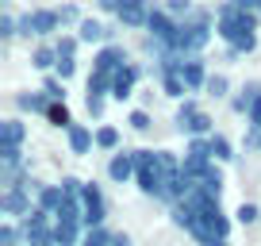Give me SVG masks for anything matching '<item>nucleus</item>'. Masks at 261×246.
<instances>
[{
  "label": "nucleus",
  "mask_w": 261,
  "mask_h": 246,
  "mask_svg": "<svg viewBox=\"0 0 261 246\" xmlns=\"http://www.w3.org/2000/svg\"><path fill=\"white\" fill-rule=\"evenodd\" d=\"M58 46V58H77V50H81V39H77V31H62L54 39Z\"/></svg>",
  "instance_id": "c756f323"
},
{
  "label": "nucleus",
  "mask_w": 261,
  "mask_h": 246,
  "mask_svg": "<svg viewBox=\"0 0 261 246\" xmlns=\"http://www.w3.org/2000/svg\"><path fill=\"white\" fill-rule=\"evenodd\" d=\"M35 204H39V208H46V212H58V208L65 204L62 185H42V189L35 192Z\"/></svg>",
  "instance_id": "5701e85b"
},
{
  "label": "nucleus",
  "mask_w": 261,
  "mask_h": 246,
  "mask_svg": "<svg viewBox=\"0 0 261 246\" xmlns=\"http://www.w3.org/2000/svg\"><path fill=\"white\" fill-rule=\"evenodd\" d=\"M92 4H96V12H100V16H112V19H115V12H119V4H123V0H92Z\"/></svg>",
  "instance_id": "58836bf2"
},
{
  "label": "nucleus",
  "mask_w": 261,
  "mask_h": 246,
  "mask_svg": "<svg viewBox=\"0 0 261 246\" xmlns=\"http://www.w3.org/2000/svg\"><path fill=\"white\" fill-rule=\"evenodd\" d=\"M81 208H85V231H96V227L108 223V200H104V189H100L96 181H85Z\"/></svg>",
  "instance_id": "20e7f679"
},
{
  "label": "nucleus",
  "mask_w": 261,
  "mask_h": 246,
  "mask_svg": "<svg viewBox=\"0 0 261 246\" xmlns=\"http://www.w3.org/2000/svg\"><path fill=\"white\" fill-rule=\"evenodd\" d=\"M180 77H185V85H188V92H204V85H207V77H212V69H207V58L204 54H188L185 62H180Z\"/></svg>",
  "instance_id": "9b49d317"
},
{
  "label": "nucleus",
  "mask_w": 261,
  "mask_h": 246,
  "mask_svg": "<svg viewBox=\"0 0 261 246\" xmlns=\"http://www.w3.org/2000/svg\"><path fill=\"white\" fill-rule=\"evenodd\" d=\"M204 92L212 100H230V77L227 73H212V77H207V85H204Z\"/></svg>",
  "instance_id": "cd10ccee"
},
{
  "label": "nucleus",
  "mask_w": 261,
  "mask_h": 246,
  "mask_svg": "<svg viewBox=\"0 0 261 246\" xmlns=\"http://www.w3.org/2000/svg\"><path fill=\"white\" fill-rule=\"evenodd\" d=\"M135 177H139V150L108 154V181L112 185H135Z\"/></svg>",
  "instance_id": "0eeeda50"
},
{
  "label": "nucleus",
  "mask_w": 261,
  "mask_h": 246,
  "mask_svg": "<svg viewBox=\"0 0 261 246\" xmlns=\"http://www.w3.org/2000/svg\"><path fill=\"white\" fill-rule=\"evenodd\" d=\"M142 62H127L123 69H115V77H112V100H130L135 96V89H139V81H142Z\"/></svg>",
  "instance_id": "1a4fd4ad"
},
{
  "label": "nucleus",
  "mask_w": 261,
  "mask_h": 246,
  "mask_svg": "<svg viewBox=\"0 0 261 246\" xmlns=\"http://www.w3.org/2000/svg\"><path fill=\"white\" fill-rule=\"evenodd\" d=\"M96 150L100 154H115L123 150V131L115 123H96Z\"/></svg>",
  "instance_id": "a211bd4d"
},
{
  "label": "nucleus",
  "mask_w": 261,
  "mask_h": 246,
  "mask_svg": "<svg viewBox=\"0 0 261 246\" xmlns=\"http://www.w3.org/2000/svg\"><path fill=\"white\" fill-rule=\"evenodd\" d=\"M127 123H130V131H139V135H146L150 127H154V115L146 112V108H130V115H127Z\"/></svg>",
  "instance_id": "7c9ffc66"
},
{
  "label": "nucleus",
  "mask_w": 261,
  "mask_h": 246,
  "mask_svg": "<svg viewBox=\"0 0 261 246\" xmlns=\"http://www.w3.org/2000/svg\"><path fill=\"white\" fill-rule=\"evenodd\" d=\"M257 92H261V81H246V85H238V92L230 96V112H234V115H246Z\"/></svg>",
  "instance_id": "6ab92c4d"
},
{
  "label": "nucleus",
  "mask_w": 261,
  "mask_h": 246,
  "mask_svg": "<svg viewBox=\"0 0 261 246\" xmlns=\"http://www.w3.org/2000/svg\"><path fill=\"white\" fill-rule=\"evenodd\" d=\"M27 142V123L19 115H8L0 123V146H23Z\"/></svg>",
  "instance_id": "f3484780"
},
{
  "label": "nucleus",
  "mask_w": 261,
  "mask_h": 246,
  "mask_svg": "<svg viewBox=\"0 0 261 246\" xmlns=\"http://www.w3.org/2000/svg\"><path fill=\"white\" fill-rule=\"evenodd\" d=\"M62 81H69V77L77 73V58H58V69H54Z\"/></svg>",
  "instance_id": "4c0bfd02"
},
{
  "label": "nucleus",
  "mask_w": 261,
  "mask_h": 246,
  "mask_svg": "<svg viewBox=\"0 0 261 246\" xmlns=\"http://www.w3.org/2000/svg\"><path fill=\"white\" fill-rule=\"evenodd\" d=\"M46 123H50V127H62V131H69L77 119H73V112H69V104H65V100H58V104H50Z\"/></svg>",
  "instance_id": "b1692460"
},
{
  "label": "nucleus",
  "mask_w": 261,
  "mask_h": 246,
  "mask_svg": "<svg viewBox=\"0 0 261 246\" xmlns=\"http://www.w3.org/2000/svg\"><path fill=\"white\" fill-rule=\"evenodd\" d=\"M12 39H19V16L4 12L0 16V42H12Z\"/></svg>",
  "instance_id": "72a5a7b5"
},
{
  "label": "nucleus",
  "mask_w": 261,
  "mask_h": 246,
  "mask_svg": "<svg viewBox=\"0 0 261 246\" xmlns=\"http://www.w3.org/2000/svg\"><path fill=\"white\" fill-rule=\"evenodd\" d=\"M39 89L46 92V96L54 100V104H58V100H65V81H62L58 73H46V77H42V85H39Z\"/></svg>",
  "instance_id": "473e14b6"
},
{
  "label": "nucleus",
  "mask_w": 261,
  "mask_h": 246,
  "mask_svg": "<svg viewBox=\"0 0 261 246\" xmlns=\"http://www.w3.org/2000/svg\"><path fill=\"white\" fill-rule=\"evenodd\" d=\"M257 16H261V0H257Z\"/></svg>",
  "instance_id": "a19ab883"
},
{
  "label": "nucleus",
  "mask_w": 261,
  "mask_h": 246,
  "mask_svg": "<svg viewBox=\"0 0 261 246\" xmlns=\"http://www.w3.org/2000/svg\"><path fill=\"white\" fill-rule=\"evenodd\" d=\"M158 89H162L169 100H185V96H192L180 73H158Z\"/></svg>",
  "instance_id": "412c9836"
},
{
  "label": "nucleus",
  "mask_w": 261,
  "mask_h": 246,
  "mask_svg": "<svg viewBox=\"0 0 261 246\" xmlns=\"http://www.w3.org/2000/svg\"><path fill=\"white\" fill-rule=\"evenodd\" d=\"M0 8H4V12H8V8H12V0H0Z\"/></svg>",
  "instance_id": "ea45409f"
},
{
  "label": "nucleus",
  "mask_w": 261,
  "mask_h": 246,
  "mask_svg": "<svg viewBox=\"0 0 261 246\" xmlns=\"http://www.w3.org/2000/svg\"><path fill=\"white\" fill-rule=\"evenodd\" d=\"M204 112V104L196 96H185V100H177V112H173V127H177L180 135L188 139V131H192V123H196V115Z\"/></svg>",
  "instance_id": "4468645a"
},
{
  "label": "nucleus",
  "mask_w": 261,
  "mask_h": 246,
  "mask_svg": "<svg viewBox=\"0 0 261 246\" xmlns=\"http://www.w3.org/2000/svg\"><path fill=\"white\" fill-rule=\"evenodd\" d=\"M207 154L227 165V162H234V142H230L223 131H215V135H207Z\"/></svg>",
  "instance_id": "aec40b11"
},
{
  "label": "nucleus",
  "mask_w": 261,
  "mask_h": 246,
  "mask_svg": "<svg viewBox=\"0 0 261 246\" xmlns=\"http://www.w3.org/2000/svg\"><path fill=\"white\" fill-rule=\"evenodd\" d=\"M31 66L39 69V73H54V69H58V46H54V39L35 42V46H31Z\"/></svg>",
  "instance_id": "dca6fc26"
},
{
  "label": "nucleus",
  "mask_w": 261,
  "mask_h": 246,
  "mask_svg": "<svg viewBox=\"0 0 261 246\" xmlns=\"http://www.w3.org/2000/svg\"><path fill=\"white\" fill-rule=\"evenodd\" d=\"M234 223L238 227H257L261 223V208L253 204V200H242V204L234 208Z\"/></svg>",
  "instance_id": "bb28decb"
},
{
  "label": "nucleus",
  "mask_w": 261,
  "mask_h": 246,
  "mask_svg": "<svg viewBox=\"0 0 261 246\" xmlns=\"http://www.w3.org/2000/svg\"><path fill=\"white\" fill-rule=\"evenodd\" d=\"M19 227H23V223H19ZM23 235H27V246H58L54 223H46V227H23Z\"/></svg>",
  "instance_id": "393cba45"
},
{
  "label": "nucleus",
  "mask_w": 261,
  "mask_h": 246,
  "mask_svg": "<svg viewBox=\"0 0 261 246\" xmlns=\"http://www.w3.org/2000/svg\"><path fill=\"white\" fill-rule=\"evenodd\" d=\"M62 35V19H58V8H31V12H23L19 16V39H39V42H46V39H58Z\"/></svg>",
  "instance_id": "7ed1b4c3"
},
{
  "label": "nucleus",
  "mask_w": 261,
  "mask_h": 246,
  "mask_svg": "<svg viewBox=\"0 0 261 246\" xmlns=\"http://www.w3.org/2000/svg\"><path fill=\"white\" fill-rule=\"evenodd\" d=\"M257 27H261V16L253 8L230 4V0L215 4V35L227 42V50H238L242 58L253 54L257 50Z\"/></svg>",
  "instance_id": "f257e3e1"
},
{
  "label": "nucleus",
  "mask_w": 261,
  "mask_h": 246,
  "mask_svg": "<svg viewBox=\"0 0 261 246\" xmlns=\"http://www.w3.org/2000/svg\"><path fill=\"white\" fill-rule=\"evenodd\" d=\"M257 150H261V146H257Z\"/></svg>",
  "instance_id": "79ce46f5"
},
{
  "label": "nucleus",
  "mask_w": 261,
  "mask_h": 246,
  "mask_svg": "<svg viewBox=\"0 0 261 246\" xmlns=\"http://www.w3.org/2000/svg\"><path fill=\"white\" fill-rule=\"evenodd\" d=\"M104 108H108V96H85V112L96 123H104Z\"/></svg>",
  "instance_id": "f704fd0d"
},
{
  "label": "nucleus",
  "mask_w": 261,
  "mask_h": 246,
  "mask_svg": "<svg viewBox=\"0 0 261 246\" xmlns=\"http://www.w3.org/2000/svg\"><path fill=\"white\" fill-rule=\"evenodd\" d=\"M0 246H27V235L16 219H4L0 223Z\"/></svg>",
  "instance_id": "a878e982"
},
{
  "label": "nucleus",
  "mask_w": 261,
  "mask_h": 246,
  "mask_svg": "<svg viewBox=\"0 0 261 246\" xmlns=\"http://www.w3.org/2000/svg\"><path fill=\"white\" fill-rule=\"evenodd\" d=\"M50 104H54V100H50L42 89H23V92H16V112H19V115H39V119H46Z\"/></svg>",
  "instance_id": "f8f14e48"
},
{
  "label": "nucleus",
  "mask_w": 261,
  "mask_h": 246,
  "mask_svg": "<svg viewBox=\"0 0 261 246\" xmlns=\"http://www.w3.org/2000/svg\"><path fill=\"white\" fill-rule=\"evenodd\" d=\"M130 62L127 46L123 42H104V46H96V54H92V69L96 73H115V69H123Z\"/></svg>",
  "instance_id": "9d476101"
},
{
  "label": "nucleus",
  "mask_w": 261,
  "mask_h": 246,
  "mask_svg": "<svg viewBox=\"0 0 261 246\" xmlns=\"http://www.w3.org/2000/svg\"><path fill=\"white\" fill-rule=\"evenodd\" d=\"M58 246H81L85 242V219H54Z\"/></svg>",
  "instance_id": "2eb2a0df"
},
{
  "label": "nucleus",
  "mask_w": 261,
  "mask_h": 246,
  "mask_svg": "<svg viewBox=\"0 0 261 246\" xmlns=\"http://www.w3.org/2000/svg\"><path fill=\"white\" fill-rule=\"evenodd\" d=\"M177 31H180V19L169 16L162 4H154V12H150V23H146V39H154L162 50H169V42L177 39Z\"/></svg>",
  "instance_id": "423d86ee"
},
{
  "label": "nucleus",
  "mask_w": 261,
  "mask_h": 246,
  "mask_svg": "<svg viewBox=\"0 0 261 246\" xmlns=\"http://www.w3.org/2000/svg\"><path fill=\"white\" fill-rule=\"evenodd\" d=\"M58 185H62V192H65V196H81V189H85V181H81V177H73V173H65V177L58 181Z\"/></svg>",
  "instance_id": "c9c22d12"
},
{
  "label": "nucleus",
  "mask_w": 261,
  "mask_h": 246,
  "mask_svg": "<svg viewBox=\"0 0 261 246\" xmlns=\"http://www.w3.org/2000/svg\"><path fill=\"white\" fill-rule=\"evenodd\" d=\"M162 8L169 12V16H177V19H188L200 4H196V0H162Z\"/></svg>",
  "instance_id": "2f4dec72"
},
{
  "label": "nucleus",
  "mask_w": 261,
  "mask_h": 246,
  "mask_svg": "<svg viewBox=\"0 0 261 246\" xmlns=\"http://www.w3.org/2000/svg\"><path fill=\"white\" fill-rule=\"evenodd\" d=\"M65 142H69V154L85 158L96 150V127H89V123H73L69 131H65Z\"/></svg>",
  "instance_id": "ddd939ff"
},
{
  "label": "nucleus",
  "mask_w": 261,
  "mask_h": 246,
  "mask_svg": "<svg viewBox=\"0 0 261 246\" xmlns=\"http://www.w3.org/2000/svg\"><path fill=\"white\" fill-rule=\"evenodd\" d=\"M150 12H154V0H123L119 12H115V23L127 27V31H146Z\"/></svg>",
  "instance_id": "6e6552de"
},
{
  "label": "nucleus",
  "mask_w": 261,
  "mask_h": 246,
  "mask_svg": "<svg viewBox=\"0 0 261 246\" xmlns=\"http://www.w3.org/2000/svg\"><path fill=\"white\" fill-rule=\"evenodd\" d=\"M112 77H115V73H96V69H89L85 96H108V100H112Z\"/></svg>",
  "instance_id": "4be33fe9"
},
{
  "label": "nucleus",
  "mask_w": 261,
  "mask_h": 246,
  "mask_svg": "<svg viewBox=\"0 0 261 246\" xmlns=\"http://www.w3.org/2000/svg\"><path fill=\"white\" fill-rule=\"evenodd\" d=\"M246 127H250V131H261V92L253 96L250 112H246Z\"/></svg>",
  "instance_id": "e433bc0d"
},
{
  "label": "nucleus",
  "mask_w": 261,
  "mask_h": 246,
  "mask_svg": "<svg viewBox=\"0 0 261 246\" xmlns=\"http://www.w3.org/2000/svg\"><path fill=\"white\" fill-rule=\"evenodd\" d=\"M215 39V8H196L188 19H180V31L177 39L169 42L173 54H204L207 42Z\"/></svg>",
  "instance_id": "f03ea898"
},
{
  "label": "nucleus",
  "mask_w": 261,
  "mask_h": 246,
  "mask_svg": "<svg viewBox=\"0 0 261 246\" xmlns=\"http://www.w3.org/2000/svg\"><path fill=\"white\" fill-rule=\"evenodd\" d=\"M35 212V192L27 185H16V189H0V215H8V219H23V215Z\"/></svg>",
  "instance_id": "39448f33"
},
{
  "label": "nucleus",
  "mask_w": 261,
  "mask_h": 246,
  "mask_svg": "<svg viewBox=\"0 0 261 246\" xmlns=\"http://www.w3.org/2000/svg\"><path fill=\"white\" fill-rule=\"evenodd\" d=\"M58 19H62V31H77L85 12H81V4H62V8H58Z\"/></svg>",
  "instance_id": "c85d7f7f"
}]
</instances>
